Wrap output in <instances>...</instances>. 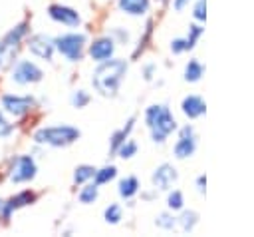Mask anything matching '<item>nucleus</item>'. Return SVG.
<instances>
[{
    "mask_svg": "<svg viewBox=\"0 0 254 237\" xmlns=\"http://www.w3.org/2000/svg\"><path fill=\"white\" fill-rule=\"evenodd\" d=\"M125 74H127L125 60H103L101 66L93 72L91 84L101 96H115Z\"/></svg>",
    "mask_w": 254,
    "mask_h": 237,
    "instance_id": "nucleus-1",
    "label": "nucleus"
},
{
    "mask_svg": "<svg viewBox=\"0 0 254 237\" xmlns=\"http://www.w3.org/2000/svg\"><path fill=\"white\" fill-rule=\"evenodd\" d=\"M145 119H147V125L151 129V137L153 141H159L163 143L169 133H173L177 129V121L171 114V110L167 106H151L147 108L145 112Z\"/></svg>",
    "mask_w": 254,
    "mask_h": 237,
    "instance_id": "nucleus-2",
    "label": "nucleus"
},
{
    "mask_svg": "<svg viewBox=\"0 0 254 237\" xmlns=\"http://www.w3.org/2000/svg\"><path fill=\"white\" fill-rule=\"evenodd\" d=\"M77 137H79V129H75L71 125L42 127L34 133L36 143H44V145H52V147H65V145L73 143Z\"/></svg>",
    "mask_w": 254,
    "mask_h": 237,
    "instance_id": "nucleus-3",
    "label": "nucleus"
},
{
    "mask_svg": "<svg viewBox=\"0 0 254 237\" xmlns=\"http://www.w3.org/2000/svg\"><path fill=\"white\" fill-rule=\"evenodd\" d=\"M28 32V24L22 22L16 28H12L2 40H0V68H8L14 62V56L20 50V42Z\"/></svg>",
    "mask_w": 254,
    "mask_h": 237,
    "instance_id": "nucleus-4",
    "label": "nucleus"
},
{
    "mask_svg": "<svg viewBox=\"0 0 254 237\" xmlns=\"http://www.w3.org/2000/svg\"><path fill=\"white\" fill-rule=\"evenodd\" d=\"M54 46L58 48V52L64 58H67L69 62H75V60H81V56H83L85 36L83 34H64L54 40Z\"/></svg>",
    "mask_w": 254,
    "mask_h": 237,
    "instance_id": "nucleus-5",
    "label": "nucleus"
},
{
    "mask_svg": "<svg viewBox=\"0 0 254 237\" xmlns=\"http://www.w3.org/2000/svg\"><path fill=\"white\" fill-rule=\"evenodd\" d=\"M36 177V161L32 155H20L14 159L10 167V181L12 183H24Z\"/></svg>",
    "mask_w": 254,
    "mask_h": 237,
    "instance_id": "nucleus-6",
    "label": "nucleus"
},
{
    "mask_svg": "<svg viewBox=\"0 0 254 237\" xmlns=\"http://www.w3.org/2000/svg\"><path fill=\"white\" fill-rule=\"evenodd\" d=\"M42 76H44V72L30 60L18 62V66L12 72V80L18 84H34V82H40Z\"/></svg>",
    "mask_w": 254,
    "mask_h": 237,
    "instance_id": "nucleus-7",
    "label": "nucleus"
},
{
    "mask_svg": "<svg viewBox=\"0 0 254 237\" xmlns=\"http://www.w3.org/2000/svg\"><path fill=\"white\" fill-rule=\"evenodd\" d=\"M2 108L12 114V116H24L34 108V100L30 96H14V94H6L2 96Z\"/></svg>",
    "mask_w": 254,
    "mask_h": 237,
    "instance_id": "nucleus-8",
    "label": "nucleus"
},
{
    "mask_svg": "<svg viewBox=\"0 0 254 237\" xmlns=\"http://www.w3.org/2000/svg\"><path fill=\"white\" fill-rule=\"evenodd\" d=\"M28 48L32 54H36L38 58H44V60H52V54H54V40L48 38L46 34H34L28 38Z\"/></svg>",
    "mask_w": 254,
    "mask_h": 237,
    "instance_id": "nucleus-9",
    "label": "nucleus"
},
{
    "mask_svg": "<svg viewBox=\"0 0 254 237\" xmlns=\"http://www.w3.org/2000/svg\"><path fill=\"white\" fill-rule=\"evenodd\" d=\"M196 149V141H194V135H192V127L190 125H185L181 129V137L179 141L175 143V155L179 159H185L189 155H192Z\"/></svg>",
    "mask_w": 254,
    "mask_h": 237,
    "instance_id": "nucleus-10",
    "label": "nucleus"
},
{
    "mask_svg": "<svg viewBox=\"0 0 254 237\" xmlns=\"http://www.w3.org/2000/svg\"><path fill=\"white\" fill-rule=\"evenodd\" d=\"M48 14L56 20V22H62L65 26H77L79 24V14L69 8V6H62V4H52L48 8Z\"/></svg>",
    "mask_w": 254,
    "mask_h": 237,
    "instance_id": "nucleus-11",
    "label": "nucleus"
},
{
    "mask_svg": "<svg viewBox=\"0 0 254 237\" xmlns=\"http://www.w3.org/2000/svg\"><path fill=\"white\" fill-rule=\"evenodd\" d=\"M175 181H177V171H175V167L169 165V163L159 165V167L155 169V173H153V185L159 187V189H169Z\"/></svg>",
    "mask_w": 254,
    "mask_h": 237,
    "instance_id": "nucleus-12",
    "label": "nucleus"
},
{
    "mask_svg": "<svg viewBox=\"0 0 254 237\" xmlns=\"http://www.w3.org/2000/svg\"><path fill=\"white\" fill-rule=\"evenodd\" d=\"M36 199V195L32 193V191H22V193H18V195H14V197H10L8 201H4V205H2V217L4 219H8L16 209H20V207H24V205H30L32 201Z\"/></svg>",
    "mask_w": 254,
    "mask_h": 237,
    "instance_id": "nucleus-13",
    "label": "nucleus"
},
{
    "mask_svg": "<svg viewBox=\"0 0 254 237\" xmlns=\"http://www.w3.org/2000/svg\"><path fill=\"white\" fill-rule=\"evenodd\" d=\"M113 50H115V42L111 38H99L95 40L91 46H89V54L93 60L97 62H103V60H109L113 56Z\"/></svg>",
    "mask_w": 254,
    "mask_h": 237,
    "instance_id": "nucleus-14",
    "label": "nucleus"
},
{
    "mask_svg": "<svg viewBox=\"0 0 254 237\" xmlns=\"http://www.w3.org/2000/svg\"><path fill=\"white\" fill-rule=\"evenodd\" d=\"M181 110H183V114L187 118H198V116L204 114L206 106H204V102L198 96H187L183 100V104H181Z\"/></svg>",
    "mask_w": 254,
    "mask_h": 237,
    "instance_id": "nucleus-15",
    "label": "nucleus"
},
{
    "mask_svg": "<svg viewBox=\"0 0 254 237\" xmlns=\"http://www.w3.org/2000/svg\"><path fill=\"white\" fill-rule=\"evenodd\" d=\"M119 8L125 14L131 16H141L149 10V0H119Z\"/></svg>",
    "mask_w": 254,
    "mask_h": 237,
    "instance_id": "nucleus-16",
    "label": "nucleus"
},
{
    "mask_svg": "<svg viewBox=\"0 0 254 237\" xmlns=\"http://www.w3.org/2000/svg\"><path fill=\"white\" fill-rule=\"evenodd\" d=\"M137 191H139V181H137V177H125V179H121V183H119V195H121V197L131 199Z\"/></svg>",
    "mask_w": 254,
    "mask_h": 237,
    "instance_id": "nucleus-17",
    "label": "nucleus"
},
{
    "mask_svg": "<svg viewBox=\"0 0 254 237\" xmlns=\"http://www.w3.org/2000/svg\"><path fill=\"white\" fill-rule=\"evenodd\" d=\"M133 121H135V119L131 118V119L127 121V125H125L123 129H119V131H115V133L111 135V151H115V149H117V147H119V145H121V143H123V141L127 139L129 131L133 129Z\"/></svg>",
    "mask_w": 254,
    "mask_h": 237,
    "instance_id": "nucleus-18",
    "label": "nucleus"
},
{
    "mask_svg": "<svg viewBox=\"0 0 254 237\" xmlns=\"http://www.w3.org/2000/svg\"><path fill=\"white\" fill-rule=\"evenodd\" d=\"M202 72H204V70H202L200 62L190 60V62L187 64V68H185V80H187V82H196V80H200Z\"/></svg>",
    "mask_w": 254,
    "mask_h": 237,
    "instance_id": "nucleus-19",
    "label": "nucleus"
},
{
    "mask_svg": "<svg viewBox=\"0 0 254 237\" xmlns=\"http://www.w3.org/2000/svg\"><path fill=\"white\" fill-rule=\"evenodd\" d=\"M115 175H117V169H115L113 165H109V167H103V169H99V171L95 169V175H93V177H95V183H97V185H103V183L111 181Z\"/></svg>",
    "mask_w": 254,
    "mask_h": 237,
    "instance_id": "nucleus-20",
    "label": "nucleus"
},
{
    "mask_svg": "<svg viewBox=\"0 0 254 237\" xmlns=\"http://www.w3.org/2000/svg\"><path fill=\"white\" fill-rule=\"evenodd\" d=\"M115 151H117V153H119V157H123V159L133 157V155H135V151H137V143H135L133 139H125V141H123Z\"/></svg>",
    "mask_w": 254,
    "mask_h": 237,
    "instance_id": "nucleus-21",
    "label": "nucleus"
},
{
    "mask_svg": "<svg viewBox=\"0 0 254 237\" xmlns=\"http://www.w3.org/2000/svg\"><path fill=\"white\" fill-rule=\"evenodd\" d=\"M95 175V169L91 167V165H79L77 169H75V173H73V181L75 183H83V181H87L89 177H93Z\"/></svg>",
    "mask_w": 254,
    "mask_h": 237,
    "instance_id": "nucleus-22",
    "label": "nucleus"
},
{
    "mask_svg": "<svg viewBox=\"0 0 254 237\" xmlns=\"http://www.w3.org/2000/svg\"><path fill=\"white\" fill-rule=\"evenodd\" d=\"M95 199H97V183L85 185V187L79 191V201H81V203H93Z\"/></svg>",
    "mask_w": 254,
    "mask_h": 237,
    "instance_id": "nucleus-23",
    "label": "nucleus"
},
{
    "mask_svg": "<svg viewBox=\"0 0 254 237\" xmlns=\"http://www.w3.org/2000/svg\"><path fill=\"white\" fill-rule=\"evenodd\" d=\"M196 219H198V215L194 213V211H185L177 221L181 223V227H183V231H190L194 225H196Z\"/></svg>",
    "mask_w": 254,
    "mask_h": 237,
    "instance_id": "nucleus-24",
    "label": "nucleus"
},
{
    "mask_svg": "<svg viewBox=\"0 0 254 237\" xmlns=\"http://www.w3.org/2000/svg\"><path fill=\"white\" fill-rule=\"evenodd\" d=\"M105 221L107 223H119V219H121V207L117 205V203H111L107 209H105Z\"/></svg>",
    "mask_w": 254,
    "mask_h": 237,
    "instance_id": "nucleus-25",
    "label": "nucleus"
},
{
    "mask_svg": "<svg viewBox=\"0 0 254 237\" xmlns=\"http://www.w3.org/2000/svg\"><path fill=\"white\" fill-rule=\"evenodd\" d=\"M87 102H89L87 92L77 90V92L71 94V106H73V108H83V106H87Z\"/></svg>",
    "mask_w": 254,
    "mask_h": 237,
    "instance_id": "nucleus-26",
    "label": "nucleus"
},
{
    "mask_svg": "<svg viewBox=\"0 0 254 237\" xmlns=\"http://www.w3.org/2000/svg\"><path fill=\"white\" fill-rule=\"evenodd\" d=\"M155 223H157L161 229H173V227L177 225V217H173V215H169V213H161Z\"/></svg>",
    "mask_w": 254,
    "mask_h": 237,
    "instance_id": "nucleus-27",
    "label": "nucleus"
},
{
    "mask_svg": "<svg viewBox=\"0 0 254 237\" xmlns=\"http://www.w3.org/2000/svg\"><path fill=\"white\" fill-rule=\"evenodd\" d=\"M192 46L189 44V40L187 38H177V40H173L171 42V50L175 52V54H181V52H185V50H190Z\"/></svg>",
    "mask_w": 254,
    "mask_h": 237,
    "instance_id": "nucleus-28",
    "label": "nucleus"
},
{
    "mask_svg": "<svg viewBox=\"0 0 254 237\" xmlns=\"http://www.w3.org/2000/svg\"><path fill=\"white\" fill-rule=\"evenodd\" d=\"M167 205H169L171 209H181V207H183V193H181V191H173V193H169Z\"/></svg>",
    "mask_w": 254,
    "mask_h": 237,
    "instance_id": "nucleus-29",
    "label": "nucleus"
},
{
    "mask_svg": "<svg viewBox=\"0 0 254 237\" xmlns=\"http://www.w3.org/2000/svg\"><path fill=\"white\" fill-rule=\"evenodd\" d=\"M200 34H202V28H200V26H190V28H189V36H187L189 44H190V46H194Z\"/></svg>",
    "mask_w": 254,
    "mask_h": 237,
    "instance_id": "nucleus-30",
    "label": "nucleus"
},
{
    "mask_svg": "<svg viewBox=\"0 0 254 237\" xmlns=\"http://www.w3.org/2000/svg\"><path fill=\"white\" fill-rule=\"evenodd\" d=\"M12 129H14V127H12V123H10V121L0 114V137L10 135V133H12Z\"/></svg>",
    "mask_w": 254,
    "mask_h": 237,
    "instance_id": "nucleus-31",
    "label": "nucleus"
},
{
    "mask_svg": "<svg viewBox=\"0 0 254 237\" xmlns=\"http://www.w3.org/2000/svg\"><path fill=\"white\" fill-rule=\"evenodd\" d=\"M194 18L196 20H204L206 18V4H204V0H198L196 2V6H194Z\"/></svg>",
    "mask_w": 254,
    "mask_h": 237,
    "instance_id": "nucleus-32",
    "label": "nucleus"
},
{
    "mask_svg": "<svg viewBox=\"0 0 254 237\" xmlns=\"http://www.w3.org/2000/svg\"><path fill=\"white\" fill-rule=\"evenodd\" d=\"M113 36H117L121 42H127V40H129V34L123 32V30H113Z\"/></svg>",
    "mask_w": 254,
    "mask_h": 237,
    "instance_id": "nucleus-33",
    "label": "nucleus"
},
{
    "mask_svg": "<svg viewBox=\"0 0 254 237\" xmlns=\"http://www.w3.org/2000/svg\"><path fill=\"white\" fill-rule=\"evenodd\" d=\"M153 70H155V66H153V64L145 66V80H151V78H153Z\"/></svg>",
    "mask_w": 254,
    "mask_h": 237,
    "instance_id": "nucleus-34",
    "label": "nucleus"
},
{
    "mask_svg": "<svg viewBox=\"0 0 254 237\" xmlns=\"http://www.w3.org/2000/svg\"><path fill=\"white\" fill-rule=\"evenodd\" d=\"M204 185H206V179H204V175H200V177L196 179V187H198V191H200V193L204 191Z\"/></svg>",
    "mask_w": 254,
    "mask_h": 237,
    "instance_id": "nucleus-35",
    "label": "nucleus"
},
{
    "mask_svg": "<svg viewBox=\"0 0 254 237\" xmlns=\"http://www.w3.org/2000/svg\"><path fill=\"white\" fill-rule=\"evenodd\" d=\"M187 4H189V0H175V4H173V6H175V10H183Z\"/></svg>",
    "mask_w": 254,
    "mask_h": 237,
    "instance_id": "nucleus-36",
    "label": "nucleus"
}]
</instances>
